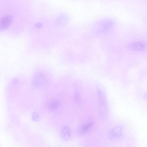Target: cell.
Masks as SVG:
<instances>
[{
	"label": "cell",
	"mask_w": 147,
	"mask_h": 147,
	"mask_svg": "<svg viewBox=\"0 0 147 147\" xmlns=\"http://www.w3.org/2000/svg\"><path fill=\"white\" fill-rule=\"evenodd\" d=\"M61 137L63 140L67 141L71 136V129L69 126L65 125L62 127L61 132Z\"/></svg>",
	"instance_id": "1"
},
{
	"label": "cell",
	"mask_w": 147,
	"mask_h": 147,
	"mask_svg": "<svg viewBox=\"0 0 147 147\" xmlns=\"http://www.w3.org/2000/svg\"><path fill=\"white\" fill-rule=\"evenodd\" d=\"M91 123L87 122L82 125L78 129L79 133L81 134H84L88 131L90 129L92 125Z\"/></svg>",
	"instance_id": "2"
},
{
	"label": "cell",
	"mask_w": 147,
	"mask_h": 147,
	"mask_svg": "<svg viewBox=\"0 0 147 147\" xmlns=\"http://www.w3.org/2000/svg\"><path fill=\"white\" fill-rule=\"evenodd\" d=\"M32 118L33 119L34 121H37L39 119V116L38 114L36 113H34L32 115Z\"/></svg>",
	"instance_id": "5"
},
{
	"label": "cell",
	"mask_w": 147,
	"mask_h": 147,
	"mask_svg": "<svg viewBox=\"0 0 147 147\" xmlns=\"http://www.w3.org/2000/svg\"><path fill=\"white\" fill-rule=\"evenodd\" d=\"M131 47L132 49L135 50H141L145 48V45L141 42H136L132 44Z\"/></svg>",
	"instance_id": "4"
},
{
	"label": "cell",
	"mask_w": 147,
	"mask_h": 147,
	"mask_svg": "<svg viewBox=\"0 0 147 147\" xmlns=\"http://www.w3.org/2000/svg\"><path fill=\"white\" fill-rule=\"evenodd\" d=\"M60 105L59 100L57 99L52 100L49 103L48 106L49 109L50 110H53L57 109Z\"/></svg>",
	"instance_id": "3"
}]
</instances>
